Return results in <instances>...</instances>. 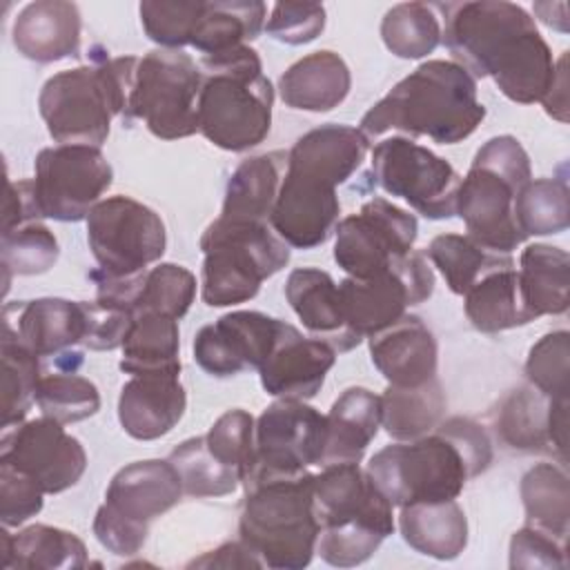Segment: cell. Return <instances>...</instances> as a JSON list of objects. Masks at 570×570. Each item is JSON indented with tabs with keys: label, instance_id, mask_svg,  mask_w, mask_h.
<instances>
[{
	"label": "cell",
	"instance_id": "1",
	"mask_svg": "<svg viewBox=\"0 0 570 570\" xmlns=\"http://www.w3.org/2000/svg\"><path fill=\"white\" fill-rule=\"evenodd\" d=\"M443 13L441 40L474 80L492 78L512 102H541L557 62L530 13L505 0L434 4Z\"/></svg>",
	"mask_w": 570,
	"mask_h": 570
},
{
	"label": "cell",
	"instance_id": "2",
	"mask_svg": "<svg viewBox=\"0 0 570 570\" xmlns=\"http://www.w3.org/2000/svg\"><path fill=\"white\" fill-rule=\"evenodd\" d=\"M483 118L476 80L456 62L428 60L370 107L361 131L367 140L401 131L412 140L428 136L439 145H454L472 136Z\"/></svg>",
	"mask_w": 570,
	"mask_h": 570
},
{
	"label": "cell",
	"instance_id": "3",
	"mask_svg": "<svg viewBox=\"0 0 570 570\" xmlns=\"http://www.w3.org/2000/svg\"><path fill=\"white\" fill-rule=\"evenodd\" d=\"M245 501L238 519L240 541L276 570H301L314 552L318 521L314 514V474H256L243 481Z\"/></svg>",
	"mask_w": 570,
	"mask_h": 570
},
{
	"label": "cell",
	"instance_id": "4",
	"mask_svg": "<svg viewBox=\"0 0 570 570\" xmlns=\"http://www.w3.org/2000/svg\"><path fill=\"white\" fill-rule=\"evenodd\" d=\"M198 131L225 151H247L261 145L272 127L274 87L263 73L258 53L236 47L200 58Z\"/></svg>",
	"mask_w": 570,
	"mask_h": 570
},
{
	"label": "cell",
	"instance_id": "5",
	"mask_svg": "<svg viewBox=\"0 0 570 570\" xmlns=\"http://www.w3.org/2000/svg\"><path fill=\"white\" fill-rule=\"evenodd\" d=\"M392 508L358 463L323 465L314 474L316 552L336 568L365 563L394 532Z\"/></svg>",
	"mask_w": 570,
	"mask_h": 570
},
{
	"label": "cell",
	"instance_id": "6",
	"mask_svg": "<svg viewBox=\"0 0 570 570\" xmlns=\"http://www.w3.org/2000/svg\"><path fill=\"white\" fill-rule=\"evenodd\" d=\"M136 56L105 58L51 76L38 96V109L49 136L60 145L100 147L111 118L125 114Z\"/></svg>",
	"mask_w": 570,
	"mask_h": 570
},
{
	"label": "cell",
	"instance_id": "7",
	"mask_svg": "<svg viewBox=\"0 0 570 570\" xmlns=\"http://www.w3.org/2000/svg\"><path fill=\"white\" fill-rule=\"evenodd\" d=\"M532 180L530 158L514 136L490 138L474 156L456 191V214L468 236L483 247L510 254L525 236L519 229L514 203Z\"/></svg>",
	"mask_w": 570,
	"mask_h": 570
},
{
	"label": "cell",
	"instance_id": "8",
	"mask_svg": "<svg viewBox=\"0 0 570 570\" xmlns=\"http://www.w3.org/2000/svg\"><path fill=\"white\" fill-rule=\"evenodd\" d=\"M365 470L399 508L456 499L465 483L481 474L445 421L419 439L385 445Z\"/></svg>",
	"mask_w": 570,
	"mask_h": 570
},
{
	"label": "cell",
	"instance_id": "9",
	"mask_svg": "<svg viewBox=\"0 0 570 570\" xmlns=\"http://www.w3.org/2000/svg\"><path fill=\"white\" fill-rule=\"evenodd\" d=\"M200 296L209 307L238 305L254 298L261 283L289 263V245L258 220L218 216L200 236Z\"/></svg>",
	"mask_w": 570,
	"mask_h": 570
},
{
	"label": "cell",
	"instance_id": "10",
	"mask_svg": "<svg viewBox=\"0 0 570 570\" xmlns=\"http://www.w3.org/2000/svg\"><path fill=\"white\" fill-rule=\"evenodd\" d=\"M200 67L180 49H154L138 58L122 120H142L163 140L198 131Z\"/></svg>",
	"mask_w": 570,
	"mask_h": 570
},
{
	"label": "cell",
	"instance_id": "11",
	"mask_svg": "<svg viewBox=\"0 0 570 570\" xmlns=\"http://www.w3.org/2000/svg\"><path fill=\"white\" fill-rule=\"evenodd\" d=\"M87 243L102 274L131 278L160 261L167 232L151 207L129 196H109L87 216Z\"/></svg>",
	"mask_w": 570,
	"mask_h": 570
},
{
	"label": "cell",
	"instance_id": "12",
	"mask_svg": "<svg viewBox=\"0 0 570 570\" xmlns=\"http://www.w3.org/2000/svg\"><path fill=\"white\" fill-rule=\"evenodd\" d=\"M372 176L385 194L403 198L425 218L443 220L456 214L461 176L445 158L412 138L381 140L372 149Z\"/></svg>",
	"mask_w": 570,
	"mask_h": 570
},
{
	"label": "cell",
	"instance_id": "13",
	"mask_svg": "<svg viewBox=\"0 0 570 570\" xmlns=\"http://www.w3.org/2000/svg\"><path fill=\"white\" fill-rule=\"evenodd\" d=\"M432 292L434 272L414 249L374 276H347L338 283L345 323L361 341L396 323L407 307L428 301Z\"/></svg>",
	"mask_w": 570,
	"mask_h": 570
},
{
	"label": "cell",
	"instance_id": "14",
	"mask_svg": "<svg viewBox=\"0 0 570 570\" xmlns=\"http://www.w3.org/2000/svg\"><path fill=\"white\" fill-rule=\"evenodd\" d=\"M33 194L42 218L76 223L89 216L111 187L114 169L100 147L58 145L36 156Z\"/></svg>",
	"mask_w": 570,
	"mask_h": 570
},
{
	"label": "cell",
	"instance_id": "15",
	"mask_svg": "<svg viewBox=\"0 0 570 570\" xmlns=\"http://www.w3.org/2000/svg\"><path fill=\"white\" fill-rule=\"evenodd\" d=\"M334 261L354 278H367L412 252L419 223L387 198L367 200L358 214L338 220Z\"/></svg>",
	"mask_w": 570,
	"mask_h": 570
},
{
	"label": "cell",
	"instance_id": "16",
	"mask_svg": "<svg viewBox=\"0 0 570 570\" xmlns=\"http://www.w3.org/2000/svg\"><path fill=\"white\" fill-rule=\"evenodd\" d=\"M325 439V414L305 401L278 399L256 419V456L245 479L256 474H292L318 465Z\"/></svg>",
	"mask_w": 570,
	"mask_h": 570
},
{
	"label": "cell",
	"instance_id": "17",
	"mask_svg": "<svg viewBox=\"0 0 570 570\" xmlns=\"http://www.w3.org/2000/svg\"><path fill=\"white\" fill-rule=\"evenodd\" d=\"M0 461L29 474L47 494L76 485L87 470L82 443L45 414L2 430Z\"/></svg>",
	"mask_w": 570,
	"mask_h": 570
},
{
	"label": "cell",
	"instance_id": "18",
	"mask_svg": "<svg viewBox=\"0 0 570 570\" xmlns=\"http://www.w3.org/2000/svg\"><path fill=\"white\" fill-rule=\"evenodd\" d=\"M338 214L341 203L332 180L285 163L269 225L289 247L312 249L325 243L338 225Z\"/></svg>",
	"mask_w": 570,
	"mask_h": 570
},
{
	"label": "cell",
	"instance_id": "19",
	"mask_svg": "<svg viewBox=\"0 0 570 570\" xmlns=\"http://www.w3.org/2000/svg\"><path fill=\"white\" fill-rule=\"evenodd\" d=\"M285 321L263 312L238 309L205 325L194 336V361L212 376L225 379L261 367L269 356Z\"/></svg>",
	"mask_w": 570,
	"mask_h": 570
},
{
	"label": "cell",
	"instance_id": "20",
	"mask_svg": "<svg viewBox=\"0 0 570 570\" xmlns=\"http://www.w3.org/2000/svg\"><path fill=\"white\" fill-rule=\"evenodd\" d=\"M334 361L336 352L327 343L283 323L269 356L258 367L261 385L276 399L307 401L323 387Z\"/></svg>",
	"mask_w": 570,
	"mask_h": 570
},
{
	"label": "cell",
	"instance_id": "21",
	"mask_svg": "<svg viewBox=\"0 0 570 570\" xmlns=\"http://www.w3.org/2000/svg\"><path fill=\"white\" fill-rule=\"evenodd\" d=\"M2 336L31 350L36 356H56L85 338L80 301L36 298L4 305Z\"/></svg>",
	"mask_w": 570,
	"mask_h": 570
},
{
	"label": "cell",
	"instance_id": "22",
	"mask_svg": "<svg viewBox=\"0 0 570 570\" xmlns=\"http://www.w3.org/2000/svg\"><path fill=\"white\" fill-rule=\"evenodd\" d=\"M183 494L180 476L169 459H147L134 461L111 476L105 505L118 517L149 528V523L171 510Z\"/></svg>",
	"mask_w": 570,
	"mask_h": 570
},
{
	"label": "cell",
	"instance_id": "23",
	"mask_svg": "<svg viewBox=\"0 0 570 570\" xmlns=\"http://www.w3.org/2000/svg\"><path fill=\"white\" fill-rule=\"evenodd\" d=\"M370 356L387 385L416 387L436 376V338L412 314L370 336Z\"/></svg>",
	"mask_w": 570,
	"mask_h": 570
},
{
	"label": "cell",
	"instance_id": "24",
	"mask_svg": "<svg viewBox=\"0 0 570 570\" xmlns=\"http://www.w3.org/2000/svg\"><path fill=\"white\" fill-rule=\"evenodd\" d=\"M187 407L178 374L131 376L118 396V421L138 441H154L174 430Z\"/></svg>",
	"mask_w": 570,
	"mask_h": 570
},
{
	"label": "cell",
	"instance_id": "25",
	"mask_svg": "<svg viewBox=\"0 0 570 570\" xmlns=\"http://www.w3.org/2000/svg\"><path fill=\"white\" fill-rule=\"evenodd\" d=\"M80 29L78 4L67 0H36L16 16L11 38L18 53L47 65L78 56Z\"/></svg>",
	"mask_w": 570,
	"mask_h": 570
},
{
	"label": "cell",
	"instance_id": "26",
	"mask_svg": "<svg viewBox=\"0 0 570 570\" xmlns=\"http://www.w3.org/2000/svg\"><path fill=\"white\" fill-rule=\"evenodd\" d=\"M285 298L309 336L327 343L336 354L350 352L361 343L345 323L338 285L327 272L316 267L294 269L285 283Z\"/></svg>",
	"mask_w": 570,
	"mask_h": 570
},
{
	"label": "cell",
	"instance_id": "27",
	"mask_svg": "<svg viewBox=\"0 0 570 570\" xmlns=\"http://www.w3.org/2000/svg\"><path fill=\"white\" fill-rule=\"evenodd\" d=\"M350 87L352 76L345 60L327 49L303 56L278 80V91L287 107L314 114L338 107Z\"/></svg>",
	"mask_w": 570,
	"mask_h": 570
},
{
	"label": "cell",
	"instance_id": "28",
	"mask_svg": "<svg viewBox=\"0 0 570 570\" xmlns=\"http://www.w3.org/2000/svg\"><path fill=\"white\" fill-rule=\"evenodd\" d=\"M327 439L323 465L358 463L381 428V396L367 387H347L325 414Z\"/></svg>",
	"mask_w": 570,
	"mask_h": 570
},
{
	"label": "cell",
	"instance_id": "29",
	"mask_svg": "<svg viewBox=\"0 0 570 570\" xmlns=\"http://www.w3.org/2000/svg\"><path fill=\"white\" fill-rule=\"evenodd\" d=\"M370 140L350 125H321L303 134L287 151V165L318 174L336 187L345 183L365 160Z\"/></svg>",
	"mask_w": 570,
	"mask_h": 570
},
{
	"label": "cell",
	"instance_id": "30",
	"mask_svg": "<svg viewBox=\"0 0 570 570\" xmlns=\"http://www.w3.org/2000/svg\"><path fill=\"white\" fill-rule=\"evenodd\" d=\"M399 528L410 548L432 559L450 561L468 546V519L454 499L403 505Z\"/></svg>",
	"mask_w": 570,
	"mask_h": 570
},
{
	"label": "cell",
	"instance_id": "31",
	"mask_svg": "<svg viewBox=\"0 0 570 570\" xmlns=\"http://www.w3.org/2000/svg\"><path fill=\"white\" fill-rule=\"evenodd\" d=\"M285 151H269L243 160L227 183L220 216L232 220L269 223L285 174Z\"/></svg>",
	"mask_w": 570,
	"mask_h": 570
},
{
	"label": "cell",
	"instance_id": "32",
	"mask_svg": "<svg viewBox=\"0 0 570 570\" xmlns=\"http://www.w3.org/2000/svg\"><path fill=\"white\" fill-rule=\"evenodd\" d=\"M519 289L528 312L539 318L563 314L570 305V256L546 243L528 245L519 258Z\"/></svg>",
	"mask_w": 570,
	"mask_h": 570
},
{
	"label": "cell",
	"instance_id": "33",
	"mask_svg": "<svg viewBox=\"0 0 570 570\" xmlns=\"http://www.w3.org/2000/svg\"><path fill=\"white\" fill-rule=\"evenodd\" d=\"M463 296L465 316L479 332L494 334L534 321L523 305L514 261L490 269Z\"/></svg>",
	"mask_w": 570,
	"mask_h": 570
},
{
	"label": "cell",
	"instance_id": "34",
	"mask_svg": "<svg viewBox=\"0 0 570 570\" xmlns=\"http://www.w3.org/2000/svg\"><path fill=\"white\" fill-rule=\"evenodd\" d=\"M2 541V568H47L69 570L87 566V548L73 532L36 523L16 534H0Z\"/></svg>",
	"mask_w": 570,
	"mask_h": 570
},
{
	"label": "cell",
	"instance_id": "35",
	"mask_svg": "<svg viewBox=\"0 0 570 570\" xmlns=\"http://www.w3.org/2000/svg\"><path fill=\"white\" fill-rule=\"evenodd\" d=\"M120 350L125 374H180V332L171 316L136 314Z\"/></svg>",
	"mask_w": 570,
	"mask_h": 570
},
{
	"label": "cell",
	"instance_id": "36",
	"mask_svg": "<svg viewBox=\"0 0 570 570\" xmlns=\"http://www.w3.org/2000/svg\"><path fill=\"white\" fill-rule=\"evenodd\" d=\"M267 7L261 0L203 2L189 47L203 56H216L258 38L265 27Z\"/></svg>",
	"mask_w": 570,
	"mask_h": 570
},
{
	"label": "cell",
	"instance_id": "37",
	"mask_svg": "<svg viewBox=\"0 0 570 570\" xmlns=\"http://www.w3.org/2000/svg\"><path fill=\"white\" fill-rule=\"evenodd\" d=\"M448 399L434 376L416 387L387 385L381 394V425L396 441H412L432 432L445 414Z\"/></svg>",
	"mask_w": 570,
	"mask_h": 570
},
{
	"label": "cell",
	"instance_id": "38",
	"mask_svg": "<svg viewBox=\"0 0 570 570\" xmlns=\"http://www.w3.org/2000/svg\"><path fill=\"white\" fill-rule=\"evenodd\" d=\"M521 501L528 525L568 539L570 488L566 472L554 463H537L521 479Z\"/></svg>",
	"mask_w": 570,
	"mask_h": 570
},
{
	"label": "cell",
	"instance_id": "39",
	"mask_svg": "<svg viewBox=\"0 0 570 570\" xmlns=\"http://www.w3.org/2000/svg\"><path fill=\"white\" fill-rule=\"evenodd\" d=\"M550 399L539 390H512L499 405L494 430L497 436L512 450L543 452L550 448L548 436Z\"/></svg>",
	"mask_w": 570,
	"mask_h": 570
},
{
	"label": "cell",
	"instance_id": "40",
	"mask_svg": "<svg viewBox=\"0 0 570 570\" xmlns=\"http://www.w3.org/2000/svg\"><path fill=\"white\" fill-rule=\"evenodd\" d=\"M428 258L445 278L450 292L463 296L490 269L512 261L510 254H499L468 234H439L428 245Z\"/></svg>",
	"mask_w": 570,
	"mask_h": 570
},
{
	"label": "cell",
	"instance_id": "41",
	"mask_svg": "<svg viewBox=\"0 0 570 570\" xmlns=\"http://www.w3.org/2000/svg\"><path fill=\"white\" fill-rule=\"evenodd\" d=\"M385 47L405 60H419L432 53L441 42V22L434 4L401 2L381 20Z\"/></svg>",
	"mask_w": 570,
	"mask_h": 570
},
{
	"label": "cell",
	"instance_id": "42",
	"mask_svg": "<svg viewBox=\"0 0 570 570\" xmlns=\"http://www.w3.org/2000/svg\"><path fill=\"white\" fill-rule=\"evenodd\" d=\"M169 463L180 476L183 492L187 497H225L240 483V474L223 465L207 448L205 436H191L169 452Z\"/></svg>",
	"mask_w": 570,
	"mask_h": 570
},
{
	"label": "cell",
	"instance_id": "43",
	"mask_svg": "<svg viewBox=\"0 0 570 570\" xmlns=\"http://www.w3.org/2000/svg\"><path fill=\"white\" fill-rule=\"evenodd\" d=\"M514 214L525 238L563 232L570 223V196L566 178L530 180L517 196Z\"/></svg>",
	"mask_w": 570,
	"mask_h": 570
},
{
	"label": "cell",
	"instance_id": "44",
	"mask_svg": "<svg viewBox=\"0 0 570 570\" xmlns=\"http://www.w3.org/2000/svg\"><path fill=\"white\" fill-rule=\"evenodd\" d=\"M36 403L40 412L62 425L78 423L100 410L98 387L71 370L47 372L38 381Z\"/></svg>",
	"mask_w": 570,
	"mask_h": 570
},
{
	"label": "cell",
	"instance_id": "45",
	"mask_svg": "<svg viewBox=\"0 0 570 570\" xmlns=\"http://www.w3.org/2000/svg\"><path fill=\"white\" fill-rule=\"evenodd\" d=\"M2 272L4 292L11 274L33 276L49 272L60 254L53 232L42 220H27L22 225L2 229Z\"/></svg>",
	"mask_w": 570,
	"mask_h": 570
},
{
	"label": "cell",
	"instance_id": "46",
	"mask_svg": "<svg viewBox=\"0 0 570 570\" xmlns=\"http://www.w3.org/2000/svg\"><path fill=\"white\" fill-rule=\"evenodd\" d=\"M40 376V356L18 341L2 336V430L24 421L36 403Z\"/></svg>",
	"mask_w": 570,
	"mask_h": 570
},
{
	"label": "cell",
	"instance_id": "47",
	"mask_svg": "<svg viewBox=\"0 0 570 570\" xmlns=\"http://www.w3.org/2000/svg\"><path fill=\"white\" fill-rule=\"evenodd\" d=\"M196 298V276L176 263H160L147 269L142 287L138 292L136 314H163L183 318Z\"/></svg>",
	"mask_w": 570,
	"mask_h": 570
},
{
	"label": "cell",
	"instance_id": "48",
	"mask_svg": "<svg viewBox=\"0 0 570 570\" xmlns=\"http://www.w3.org/2000/svg\"><path fill=\"white\" fill-rule=\"evenodd\" d=\"M254 432H256L254 416L236 407V410H227L223 416L214 421V425L205 434V443L223 465L236 470L245 481L256 456Z\"/></svg>",
	"mask_w": 570,
	"mask_h": 570
},
{
	"label": "cell",
	"instance_id": "49",
	"mask_svg": "<svg viewBox=\"0 0 570 570\" xmlns=\"http://www.w3.org/2000/svg\"><path fill=\"white\" fill-rule=\"evenodd\" d=\"M203 0H145L138 7L142 29L160 49L187 47Z\"/></svg>",
	"mask_w": 570,
	"mask_h": 570
},
{
	"label": "cell",
	"instance_id": "50",
	"mask_svg": "<svg viewBox=\"0 0 570 570\" xmlns=\"http://www.w3.org/2000/svg\"><path fill=\"white\" fill-rule=\"evenodd\" d=\"M525 376L548 399L568 396L570 387V334L566 330L541 336L528 354Z\"/></svg>",
	"mask_w": 570,
	"mask_h": 570
},
{
	"label": "cell",
	"instance_id": "51",
	"mask_svg": "<svg viewBox=\"0 0 570 570\" xmlns=\"http://www.w3.org/2000/svg\"><path fill=\"white\" fill-rule=\"evenodd\" d=\"M325 29V7L316 2H276L265 31L285 45H307Z\"/></svg>",
	"mask_w": 570,
	"mask_h": 570
},
{
	"label": "cell",
	"instance_id": "52",
	"mask_svg": "<svg viewBox=\"0 0 570 570\" xmlns=\"http://www.w3.org/2000/svg\"><path fill=\"white\" fill-rule=\"evenodd\" d=\"M47 492L9 461H0V519L7 528H18L42 510Z\"/></svg>",
	"mask_w": 570,
	"mask_h": 570
},
{
	"label": "cell",
	"instance_id": "53",
	"mask_svg": "<svg viewBox=\"0 0 570 570\" xmlns=\"http://www.w3.org/2000/svg\"><path fill=\"white\" fill-rule=\"evenodd\" d=\"M566 541L534 525H523L510 539V568H566Z\"/></svg>",
	"mask_w": 570,
	"mask_h": 570
},
{
	"label": "cell",
	"instance_id": "54",
	"mask_svg": "<svg viewBox=\"0 0 570 570\" xmlns=\"http://www.w3.org/2000/svg\"><path fill=\"white\" fill-rule=\"evenodd\" d=\"M85 312V338L82 345L89 350H116L122 347V341L136 318L131 309L98 303L80 301Z\"/></svg>",
	"mask_w": 570,
	"mask_h": 570
},
{
	"label": "cell",
	"instance_id": "55",
	"mask_svg": "<svg viewBox=\"0 0 570 570\" xmlns=\"http://www.w3.org/2000/svg\"><path fill=\"white\" fill-rule=\"evenodd\" d=\"M149 528L136 525L122 517H118L114 510H109L105 503L96 510L94 517V534L109 552L118 557H131L140 552V548L147 541Z\"/></svg>",
	"mask_w": 570,
	"mask_h": 570
},
{
	"label": "cell",
	"instance_id": "56",
	"mask_svg": "<svg viewBox=\"0 0 570 570\" xmlns=\"http://www.w3.org/2000/svg\"><path fill=\"white\" fill-rule=\"evenodd\" d=\"M27 220H42V214L36 203L33 180H9L7 196H4V212H2V229L22 225Z\"/></svg>",
	"mask_w": 570,
	"mask_h": 570
},
{
	"label": "cell",
	"instance_id": "57",
	"mask_svg": "<svg viewBox=\"0 0 570 570\" xmlns=\"http://www.w3.org/2000/svg\"><path fill=\"white\" fill-rule=\"evenodd\" d=\"M263 568L261 559L243 543V541H234V543H225L207 554H203L200 559H194L189 563V568Z\"/></svg>",
	"mask_w": 570,
	"mask_h": 570
},
{
	"label": "cell",
	"instance_id": "58",
	"mask_svg": "<svg viewBox=\"0 0 570 570\" xmlns=\"http://www.w3.org/2000/svg\"><path fill=\"white\" fill-rule=\"evenodd\" d=\"M541 105L546 107V111L557 118L559 122L568 120V76H566V56L559 58L557 62V76L546 94V98L541 100Z\"/></svg>",
	"mask_w": 570,
	"mask_h": 570
},
{
	"label": "cell",
	"instance_id": "59",
	"mask_svg": "<svg viewBox=\"0 0 570 570\" xmlns=\"http://www.w3.org/2000/svg\"><path fill=\"white\" fill-rule=\"evenodd\" d=\"M554 9L563 11V9H566V4H563V2H559V4H554ZM534 13H539V18H541L548 27H554V29H559V31H566V29H568L566 18H552V2L534 4Z\"/></svg>",
	"mask_w": 570,
	"mask_h": 570
}]
</instances>
